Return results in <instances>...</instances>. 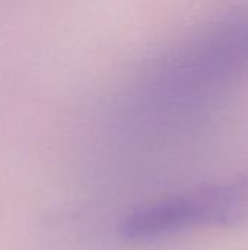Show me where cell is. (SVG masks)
Instances as JSON below:
<instances>
[]
</instances>
